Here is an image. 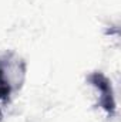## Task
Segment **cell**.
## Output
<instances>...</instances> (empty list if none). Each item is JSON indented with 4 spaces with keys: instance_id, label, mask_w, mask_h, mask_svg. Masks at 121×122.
Wrapping results in <instances>:
<instances>
[{
    "instance_id": "1",
    "label": "cell",
    "mask_w": 121,
    "mask_h": 122,
    "mask_svg": "<svg viewBox=\"0 0 121 122\" xmlns=\"http://www.w3.org/2000/svg\"><path fill=\"white\" fill-rule=\"evenodd\" d=\"M88 82L91 85H94L98 91H100V99L98 104L100 107L110 115L113 117L116 114V101H114V92L110 80L103 74V72H93L88 75Z\"/></svg>"
},
{
    "instance_id": "2",
    "label": "cell",
    "mask_w": 121,
    "mask_h": 122,
    "mask_svg": "<svg viewBox=\"0 0 121 122\" xmlns=\"http://www.w3.org/2000/svg\"><path fill=\"white\" fill-rule=\"evenodd\" d=\"M11 80H10V74L7 72V62L6 60L0 58V99H6L9 98V95L11 94Z\"/></svg>"
},
{
    "instance_id": "3",
    "label": "cell",
    "mask_w": 121,
    "mask_h": 122,
    "mask_svg": "<svg viewBox=\"0 0 121 122\" xmlns=\"http://www.w3.org/2000/svg\"><path fill=\"white\" fill-rule=\"evenodd\" d=\"M0 119H1V112H0Z\"/></svg>"
}]
</instances>
